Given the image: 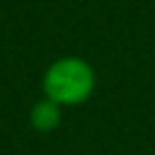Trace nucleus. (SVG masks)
<instances>
[{
  "label": "nucleus",
  "instance_id": "obj_1",
  "mask_svg": "<svg viewBox=\"0 0 155 155\" xmlns=\"http://www.w3.org/2000/svg\"><path fill=\"white\" fill-rule=\"evenodd\" d=\"M97 87V73L92 63L80 56H61L48 63L41 75V94L53 99L56 104L80 107L85 104Z\"/></svg>",
  "mask_w": 155,
  "mask_h": 155
},
{
  "label": "nucleus",
  "instance_id": "obj_2",
  "mask_svg": "<svg viewBox=\"0 0 155 155\" xmlns=\"http://www.w3.org/2000/svg\"><path fill=\"white\" fill-rule=\"evenodd\" d=\"M61 121H63V107L56 104V102L48 99V97L36 99V102L31 104V109H29V124H31V128L39 131V133H51V131H56V128L61 126Z\"/></svg>",
  "mask_w": 155,
  "mask_h": 155
},
{
  "label": "nucleus",
  "instance_id": "obj_3",
  "mask_svg": "<svg viewBox=\"0 0 155 155\" xmlns=\"http://www.w3.org/2000/svg\"><path fill=\"white\" fill-rule=\"evenodd\" d=\"M153 155H155V153H153Z\"/></svg>",
  "mask_w": 155,
  "mask_h": 155
}]
</instances>
